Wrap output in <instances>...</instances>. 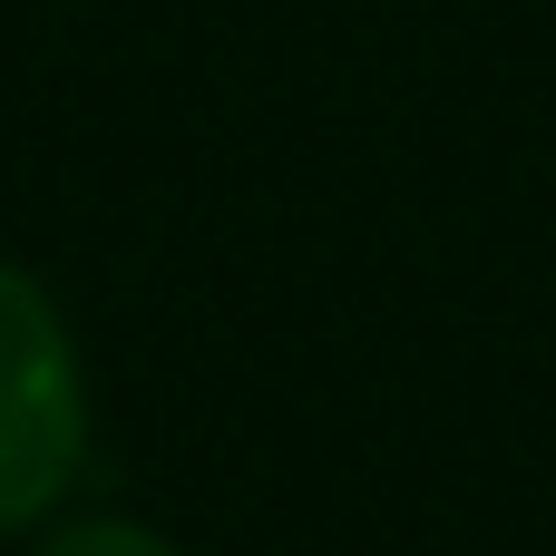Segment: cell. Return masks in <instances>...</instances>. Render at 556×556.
I'll use <instances>...</instances> for the list:
<instances>
[{
    "label": "cell",
    "mask_w": 556,
    "mask_h": 556,
    "mask_svg": "<svg viewBox=\"0 0 556 556\" xmlns=\"http://www.w3.org/2000/svg\"><path fill=\"white\" fill-rule=\"evenodd\" d=\"M88 440H98V401H88L78 323L20 254H0V547H29L68 508Z\"/></svg>",
    "instance_id": "6da1fadb"
},
{
    "label": "cell",
    "mask_w": 556,
    "mask_h": 556,
    "mask_svg": "<svg viewBox=\"0 0 556 556\" xmlns=\"http://www.w3.org/2000/svg\"><path fill=\"white\" fill-rule=\"evenodd\" d=\"M29 556H186V547L156 518H127V508H59L29 538Z\"/></svg>",
    "instance_id": "7a4b0ae2"
}]
</instances>
